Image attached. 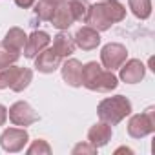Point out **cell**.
I'll return each instance as SVG.
<instances>
[{
	"mask_svg": "<svg viewBox=\"0 0 155 155\" xmlns=\"http://www.w3.org/2000/svg\"><path fill=\"white\" fill-rule=\"evenodd\" d=\"M31 82H33V71H31L29 68H20L18 73H17V77H15V82L11 84V90L17 91V93H20V91H24Z\"/></svg>",
	"mask_w": 155,
	"mask_h": 155,
	"instance_id": "ffe728a7",
	"label": "cell"
},
{
	"mask_svg": "<svg viewBox=\"0 0 155 155\" xmlns=\"http://www.w3.org/2000/svg\"><path fill=\"white\" fill-rule=\"evenodd\" d=\"M49 22H51V26H53V28H57L58 31H68V29L73 26V22H75V20H73L71 11H69L68 0H66V2H60V4L55 8V11H53V15H51Z\"/></svg>",
	"mask_w": 155,
	"mask_h": 155,
	"instance_id": "5bb4252c",
	"label": "cell"
},
{
	"mask_svg": "<svg viewBox=\"0 0 155 155\" xmlns=\"http://www.w3.org/2000/svg\"><path fill=\"white\" fill-rule=\"evenodd\" d=\"M122 151H126V153H133V150H131V148H124V146L115 150V153H122Z\"/></svg>",
	"mask_w": 155,
	"mask_h": 155,
	"instance_id": "83f0119b",
	"label": "cell"
},
{
	"mask_svg": "<svg viewBox=\"0 0 155 155\" xmlns=\"http://www.w3.org/2000/svg\"><path fill=\"white\" fill-rule=\"evenodd\" d=\"M71 153H73V155H95V153H97V148L86 140V142L75 144L73 150H71Z\"/></svg>",
	"mask_w": 155,
	"mask_h": 155,
	"instance_id": "d4e9b609",
	"label": "cell"
},
{
	"mask_svg": "<svg viewBox=\"0 0 155 155\" xmlns=\"http://www.w3.org/2000/svg\"><path fill=\"white\" fill-rule=\"evenodd\" d=\"M146 75V66L139 58H130L119 68V79L126 84H139Z\"/></svg>",
	"mask_w": 155,
	"mask_h": 155,
	"instance_id": "52a82bcc",
	"label": "cell"
},
{
	"mask_svg": "<svg viewBox=\"0 0 155 155\" xmlns=\"http://www.w3.org/2000/svg\"><path fill=\"white\" fill-rule=\"evenodd\" d=\"M113 137V128L108 124V122H102L99 120L97 124H93L90 130H88V142L93 144L97 150L106 146Z\"/></svg>",
	"mask_w": 155,
	"mask_h": 155,
	"instance_id": "7c38bea8",
	"label": "cell"
},
{
	"mask_svg": "<svg viewBox=\"0 0 155 155\" xmlns=\"http://www.w3.org/2000/svg\"><path fill=\"white\" fill-rule=\"evenodd\" d=\"M75 40H73V37L69 35V33H66V31H58L55 37H53V49H55V53L58 55V57H62V58H68V57H71L73 53H75Z\"/></svg>",
	"mask_w": 155,
	"mask_h": 155,
	"instance_id": "9a60e30c",
	"label": "cell"
},
{
	"mask_svg": "<svg viewBox=\"0 0 155 155\" xmlns=\"http://www.w3.org/2000/svg\"><path fill=\"white\" fill-rule=\"evenodd\" d=\"M68 6H69V11H71L75 22L86 24L88 15H90V4H88V0H68Z\"/></svg>",
	"mask_w": 155,
	"mask_h": 155,
	"instance_id": "ac0fdd59",
	"label": "cell"
},
{
	"mask_svg": "<svg viewBox=\"0 0 155 155\" xmlns=\"http://www.w3.org/2000/svg\"><path fill=\"white\" fill-rule=\"evenodd\" d=\"M26 40H28V35L24 33L22 28H9V31H8L6 37L2 38V44L9 46L11 49L22 51L24 46H26Z\"/></svg>",
	"mask_w": 155,
	"mask_h": 155,
	"instance_id": "2e32d148",
	"label": "cell"
},
{
	"mask_svg": "<svg viewBox=\"0 0 155 155\" xmlns=\"http://www.w3.org/2000/svg\"><path fill=\"white\" fill-rule=\"evenodd\" d=\"M133 106L128 97L124 95H115V97H106L99 102L97 106V115L102 122H108L110 126H117L122 122L128 115H131Z\"/></svg>",
	"mask_w": 155,
	"mask_h": 155,
	"instance_id": "7a4b0ae2",
	"label": "cell"
},
{
	"mask_svg": "<svg viewBox=\"0 0 155 155\" xmlns=\"http://www.w3.org/2000/svg\"><path fill=\"white\" fill-rule=\"evenodd\" d=\"M86 24L91 26V28L97 29V31H108V29L113 26L111 20L108 18L104 8H102V2H97V4L90 6V15H88Z\"/></svg>",
	"mask_w": 155,
	"mask_h": 155,
	"instance_id": "4fadbf2b",
	"label": "cell"
},
{
	"mask_svg": "<svg viewBox=\"0 0 155 155\" xmlns=\"http://www.w3.org/2000/svg\"><path fill=\"white\" fill-rule=\"evenodd\" d=\"M82 86L90 91H113L119 86L117 75L106 68H102L99 62L91 60L82 66Z\"/></svg>",
	"mask_w": 155,
	"mask_h": 155,
	"instance_id": "6da1fadb",
	"label": "cell"
},
{
	"mask_svg": "<svg viewBox=\"0 0 155 155\" xmlns=\"http://www.w3.org/2000/svg\"><path fill=\"white\" fill-rule=\"evenodd\" d=\"M49 2H53V4H55V6H58V4H60V2H66V0H49Z\"/></svg>",
	"mask_w": 155,
	"mask_h": 155,
	"instance_id": "f1b7e54d",
	"label": "cell"
},
{
	"mask_svg": "<svg viewBox=\"0 0 155 155\" xmlns=\"http://www.w3.org/2000/svg\"><path fill=\"white\" fill-rule=\"evenodd\" d=\"M35 2L37 0H15V4L18 8H22V9H29L31 6H35Z\"/></svg>",
	"mask_w": 155,
	"mask_h": 155,
	"instance_id": "484cf974",
	"label": "cell"
},
{
	"mask_svg": "<svg viewBox=\"0 0 155 155\" xmlns=\"http://www.w3.org/2000/svg\"><path fill=\"white\" fill-rule=\"evenodd\" d=\"M73 40L75 46L81 48L82 51H93L101 46V31L93 29L91 26H82L81 29H77Z\"/></svg>",
	"mask_w": 155,
	"mask_h": 155,
	"instance_id": "9c48e42d",
	"label": "cell"
},
{
	"mask_svg": "<svg viewBox=\"0 0 155 155\" xmlns=\"http://www.w3.org/2000/svg\"><path fill=\"white\" fill-rule=\"evenodd\" d=\"M60 64H62V57H58L55 49L49 46L35 57V69L40 73H53L60 68Z\"/></svg>",
	"mask_w": 155,
	"mask_h": 155,
	"instance_id": "30bf717a",
	"label": "cell"
},
{
	"mask_svg": "<svg viewBox=\"0 0 155 155\" xmlns=\"http://www.w3.org/2000/svg\"><path fill=\"white\" fill-rule=\"evenodd\" d=\"M102 8H104L108 18L111 20V24L122 22L126 18V6L120 4L119 0H102Z\"/></svg>",
	"mask_w": 155,
	"mask_h": 155,
	"instance_id": "e0dca14e",
	"label": "cell"
},
{
	"mask_svg": "<svg viewBox=\"0 0 155 155\" xmlns=\"http://www.w3.org/2000/svg\"><path fill=\"white\" fill-rule=\"evenodd\" d=\"M18 58H20V51L11 49L9 46H6V44L0 42V68H2V66H11Z\"/></svg>",
	"mask_w": 155,
	"mask_h": 155,
	"instance_id": "603a6c76",
	"label": "cell"
},
{
	"mask_svg": "<svg viewBox=\"0 0 155 155\" xmlns=\"http://www.w3.org/2000/svg\"><path fill=\"white\" fill-rule=\"evenodd\" d=\"M26 151H28L29 155H49L53 150H51V146H49L48 140H44V139H37V140H33V142L28 146Z\"/></svg>",
	"mask_w": 155,
	"mask_h": 155,
	"instance_id": "cb8c5ba5",
	"label": "cell"
},
{
	"mask_svg": "<svg viewBox=\"0 0 155 155\" xmlns=\"http://www.w3.org/2000/svg\"><path fill=\"white\" fill-rule=\"evenodd\" d=\"M55 8H57V6H55L53 2H49V0H37V2H35V15H37L38 20L49 22V18H51Z\"/></svg>",
	"mask_w": 155,
	"mask_h": 155,
	"instance_id": "7402d4cb",
	"label": "cell"
},
{
	"mask_svg": "<svg viewBox=\"0 0 155 155\" xmlns=\"http://www.w3.org/2000/svg\"><path fill=\"white\" fill-rule=\"evenodd\" d=\"M126 60H128L126 46H122L119 42H110V44L102 46V49H101V64H102V68H106L110 71H115Z\"/></svg>",
	"mask_w": 155,
	"mask_h": 155,
	"instance_id": "277c9868",
	"label": "cell"
},
{
	"mask_svg": "<svg viewBox=\"0 0 155 155\" xmlns=\"http://www.w3.org/2000/svg\"><path fill=\"white\" fill-rule=\"evenodd\" d=\"M29 142V135L26 128H6L0 135V146L9 153H18Z\"/></svg>",
	"mask_w": 155,
	"mask_h": 155,
	"instance_id": "8992f818",
	"label": "cell"
},
{
	"mask_svg": "<svg viewBox=\"0 0 155 155\" xmlns=\"http://www.w3.org/2000/svg\"><path fill=\"white\" fill-rule=\"evenodd\" d=\"M18 66L11 64V66H2L0 68V90H6L11 88V84L15 82V77L18 73Z\"/></svg>",
	"mask_w": 155,
	"mask_h": 155,
	"instance_id": "44dd1931",
	"label": "cell"
},
{
	"mask_svg": "<svg viewBox=\"0 0 155 155\" xmlns=\"http://www.w3.org/2000/svg\"><path fill=\"white\" fill-rule=\"evenodd\" d=\"M8 119L11 120L13 126H18V128H28L31 124H35L38 120V113L31 108L29 102L26 101H18L15 104L9 106L8 110Z\"/></svg>",
	"mask_w": 155,
	"mask_h": 155,
	"instance_id": "5b68a950",
	"label": "cell"
},
{
	"mask_svg": "<svg viewBox=\"0 0 155 155\" xmlns=\"http://www.w3.org/2000/svg\"><path fill=\"white\" fill-rule=\"evenodd\" d=\"M128 8L139 20H146L151 15V0H128Z\"/></svg>",
	"mask_w": 155,
	"mask_h": 155,
	"instance_id": "d6986e66",
	"label": "cell"
},
{
	"mask_svg": "<svg viewBox=\"0 0 155 155\" xmlns=\"http://www.w3.org/2000/svg\"><path fill=\"white\" fill-rule=\"evenodd\" d=\"M60 73H62V81L71 86V88H81L82 86V62L68 57L60 64Z\"/></svg>",
	"mask_w": 155,
	"mask_h": 155,
	"instance_id": "ba28073f",
	"label": "cell"
},
{
	"mask_svg": "<svg viewBox=\"0 0 155 155\" xmlns=\"http://www.w3.org/2000/svg\"><path fill=\"white\" fill-rule=\"evenodd\" d=\"M155 131V108L148 106L142 113L131 115L128 120V135L131 139H144Z\"/></svg>",
	"mask_w": 155,
	"mask_h": 155,
	"instance_id": "3957f363",
	"label": "cell"
},
{
	"mask_svg": "<svg viewBox=\"0 0 155 155\" xmlns=\"http://www.w3.org/2000/svg\"><path fill=\"white\" fill-rule=\"evenodd\" d=\"M49 42H51V37H49V33H46V31H33L29 37H28V40H26V46H24V57L26 58H35L42 49H46L48 46H49Z\"/></svg>",
	"mask_w": 155,
	"mask_h": 155,
	"instance_id": "8fae6325",
	"label": "cell"
},
{
	"mask_svg": "<svg viewBox=\"0 0 155 155\" xmlns=\"http://www.w3.org/2000/svg\"><path fill=\"white\" fill-rule=\"evenodd\" d=\"M8 120V108L4 104H0V126H4Z\"/></svg>",
	"mask_w": 155,
	"mask_h": 155,
	"instance_id": "4316f807",
	"label": "cell"
}]
</instances>
